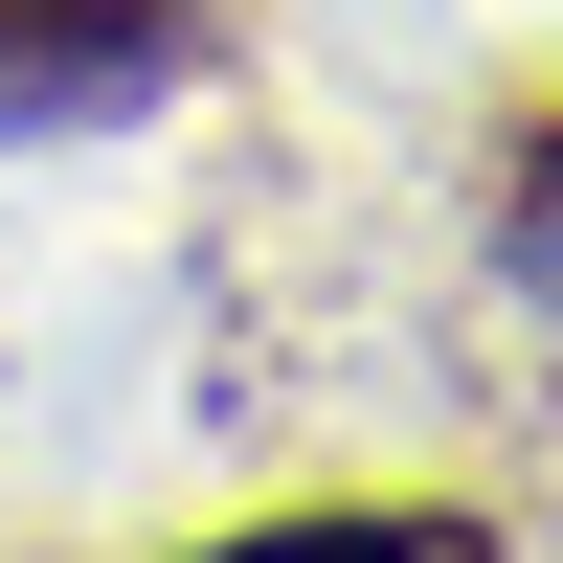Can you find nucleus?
<instances>
[{
  "label": "nucleus",
  "mask_w": 563,
  "mask_h": 563,
  "mask_svg": "<svg viewBox=\"0 0 563 563\" xmlns=\"http://www.w3.org/2000/svg\"><path fill=\"white\" fill-rule=\"evenodd\" d=\"M180 68V0H0V113H135Z\"/></svg>",
  "instance_id": "obj_1"
},
{
  "label": "nucleus",
  "mask_w": 563,
  "mask_h": 563,
  "mask_svg": "<svg viewBox=\"0 0 563 563\" xmlns=\"http://www.w3.org/2000/svg\"><path fill=\"white\" fill-rule=\"evenodd\" d=\"M203 563H496V519H249Z\"/></svg>",
  "instance_id": "obj_2"
}]
</instances>
